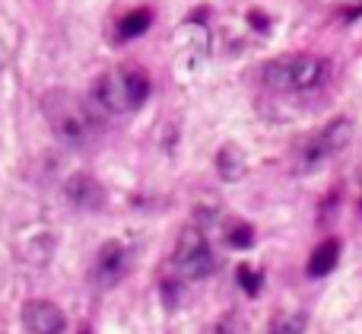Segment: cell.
Listing matches in <instances>:
<instances>
[{"instance_id":"12","label":"cell","mask_w":362,"mask_h":334,"mask_svg":"<svg viewBox=\"0 0 362 334\" xmlns=\"http://www.w3.org/2000/svg\"><path fill=\"white\" fill-rule=\"evenodd\" d=\"M302 331H305V312H283L270 325V334H302Z\"/></svg>"},{"instance_id":"2","label":"cell","mask_w":362,"mask_h":334,"mask_svg":"<svg viewBox=\"0 0 362 334\" xmlns=\"http://www.w3.org/2000/svg\"><path fill=\"white\" fill-rule=\"evenodd\" d=\"M150 96V76L140 67H121L112 74L99 76L93 86V105L95 112H108V115H124L131 108H140Z\"/></svg>"},{"instance_id":"11","label":"cell","mask_w":362,"mask_h":334,"mask_svg":"<svg viewBox=\"0 0 362 334\" xmlns=\"http://www.w3.org/2000/svg\"><path fill=\"white\" fill-rule=\"evenodd\" d=\"M150 23H153V13L150 10H134V13H127V16L121 19L118 35L121 38H137V35H144V32L150 29Z\"/></svg>"},{"instance_id":"1","label":"cell","mask_w":362,"mask_h":334,"mask_svg":"<svg viewBox=\"0 0 362 334\" xmlns=\"http://www.w3.org/2000/svg\"><path fill=\"white\" fill-rule=\"evenodd\" d=\"M45 118H48L51 131L57 134V140H64L70 146H83L99 134L95 105H89L86 99L67 93V89H51L45 96Z\"/></svg>"},{"instance_id":"13","label":"cell","mask_w":362,"mask_h":334,"mask_svg":"<svg viewBox=\"0 0 362 334\" xmlns=\"http://www.w3.org/2000/svg\"><path fill=\"white\" fill-rule=\"evenodd\" d=\"M251 242H255V229H251L248 223H232V226H229V246L248 248Z\"/></svg>"},{"instance_id":"8","label":"cell","mask_w":362,"mask_h":334,"mask_svg":"<svg viewBox=\"0 0 362 334\" xmlns=\"http://www.w3.org/2000/svg\"><path fill=\"white\" fill-rule=\"evenodd\" d=\"M64 195H67V201L74 204V207H80V210H95V207H102V201H105L102 185L95 182L93 175H86V172L70 175L67 185H64Z\"/></svg>"},{"instance_id":"7","label":"cell","mask_w":362,"mask_h":334,"mask_svg":"<svg viewBox=\"0 0 362 334\" xmlns=\"http://www.w3.org/2000/svg\"><path fill=\"white\" fill-rule=\"evenodd\" d=\"M350 131H353V125H350L346 118L331 121L325 131L315 134V140H312V146H308L305 159H308V163H321V159H327V156H334V153H340L346 144H350Z\"/></svg>"},{"instance_id":"4","label":"cell","mask_w":362,"mask_h":334,"mask_svg":"<svg viewBox=\"0 0 362 334\" xmlns=\"http://www.w3.org/2000/svg\"><path fill=\"white\" fill-rule=\"evenodd\" d=\"M172 265H175V271L181 274V277H187V280H204V277H210V274L216 271V255H213L204 229L187 226L185 233L178 236Z\"/></svg>"},{"instance_id":"3","label":"cell","mask_w":362,"mask_h":334,"mask_svg":"<svg viewBox=\"0 0 362 334\" xmlns=\"http://www.w3.org/2000/svg\"><path fill=\"white\" fill-rule=\"evenodd\" d=\"M264 83L280 93H308L327 80V64L315 54H289L264 64Z\"/></svg>"},{"instance_id":"5","label":"cell","mask_w":362,"mask_h":334,"mask_svg":"<svg viewBox=\"0 0 362 334\" xmlns=\"http://www.w3.org/2000/svg\"><path fill=\"white\" fill-rule=\"evenodd\" d=\"M127 271V248L121 242H105L95 255L93 267H89V280H93L95 290H108L115 287Z\"/></svg>"},{"instance_id":"9","label":"cell","mask_w":362,"mask_h":334,"mask_svg":"<svg viewBox=\"0 0 362 334\" xmlns=\"http://www.w3.org/2000/svg\"><path fill=\"white\" fill-rule=\"evenodd\" d=\"M216 172L226 182H238V178L248 172V163H245V153L238 150L235 144H226L223 150L216 153Z\"/></svg>"},{"instance_id":"15","label":"cell","mask_w":362,"mask_h":334,"mask_svg":"<svg viewBox=\"0 0 362 334\" xmlns=\"http://www.w3.org/2000/svg\"><path fill=\"white\" fill-rule=\"evenodd\" d=\"M238 277H242L245 290H248V293H257V284H261V280H257V274H251L248 267H242V271H238Z\"/></svg>"},{"instance_id":"14","label":"cell","mask_w":362,"mask_h":334,"mask_svg":"<svg viewBox=\"0 0 362 334\" xmlns=\"http://www.w3.org/2000/svg\"><path fill=\"white\" fill-rule=\"evenodd\" d=\"M216 334H248V325L238 316H223L216 325Z\"/></svg>"},{"instance_id":"6","label":"cell","mask_w":362,"mask_h":334,"mask_svg":"<svg viewBox=\"0 0 362 334\" xmlns=\"http://www.w3.org/2000/svg\"><path fill=\"white\" fill-rule=\"evenodd\" d=\"M23 325L29 334H61L67 318L48 299H32V303L23 306Z\"/></svg>"},{"instance_id":"10","label":"cell","mask_w":362,"mask_h":334,"mask_svg":"<svg viewBox=\"0 0 362 334\" xmlns=\"http://www.w3.org/2000/svg\"><path fill=\"white\" fill-rule=\"evenodd\" d=\"M340 261V242L337 239H325L308 258V277H325L334 271V265Z\"/></svg>"},{"instance_id":"16","label":"cell","mask_w":362,"mask_h":334,"mask_svg":"<svg viewBox=\"0 0 362 334\" xmlns=\"http://www.w3.org/2000/svg\"><path fill=\"white\" fill-rule=\"evenodd\" d=\"M83 334H89V331H83Z\"/></svg>"}]
</instances>
